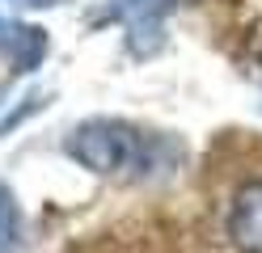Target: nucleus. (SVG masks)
Returning a JSON list of instances; mask_svg holds the SVG:
<instances>
[{"instance_id":"1","label":"nucleus","mask_w":262,"mask_h":253,"mask_svg":"<svg viewBox=\"0 0 262 253\" xmlns=\"http://www.w3.org/2000/svg\"><path fill=\"white\" fill-rule=\"evenodd\" d=\"M144 148H148V135L119 118H89V123L72 127V135L63 140V152L97 177H119L136 169L144 160Z\"/></svg>"},{"instance_id":"2","label":"nucleus","mask_w":262,"mask_h":253,"mask_svg":"<svg viewBox=\"0 0 262 253\" xmlns=\"http://www.w3.org/2000/svg\"><path fill=\"white\" fill-rule=\"evenodd\" d=\"M224 232L237 253H262V181H245L233 194Z\"/></svg>"},{"instance_id":"3","label":"nucleus","mask_w":262,"mask_h":253,"mask_svg":"<svg viewBox=\"0 0 262 253\" xmlns=\"http://www.w3.org/2000/svg\"><path fill=\"white\" fill-rule=\"evenodd\" d=\"M178 9V0H119V17L131 26V42L140 34H161V21Z\"/></svg>"},{"instance_id":"4","label":"nucleus","mask_w":262,"mask_h":253,"mask_svg":"<svg viewBox=\"0 0 262 253\" xmlns=\"http://www.w3.org/2000/svg\"><path fill=\"white\" fill-rule=\"evenodd\" d=\"M9 55L17 72H34L47 55V30L38 26H13L9 30Z\"/></svg>"},{"instance_id":"5","label":"nucleus","mask_w":262,"mask_h":253,"mask_svg":"<svg viewBox=\"0 0 262 253\" xmlns=\"http://www.w3.org/2000/svg\"><path fill=\"white\" fill-rule=\"evenodd\" d=\"M17 232H21V211H17V194L0 181V253H9L17 245Z\"/></svg>"},{"instance_id":"6","label":"nucleus","mask_w":262,"mask_h":253,"mask_svg":"<svg viewBox=\"0 0 262 253\" xmlns=\"http://www.w3.org/2000/svg\"><path fill=\"white\" fill-rule=\"evenodd\" d=\"M21 9H51V5H68V0H13Z\"/></svg>"},{"instance_id":"7","label":"nucleus","mask_w":262,"mask_h":253,"mask_svg":"<svg viewBox=\"0 0 262 253\" xmlns=\"http://www.w3.org/2000/svg\"><path fill=\"white\" fill-rule=\"evenodd\" d=\"M5 47H9V26L0 21V51H5Z\"/></svg>"}]
</instances>
